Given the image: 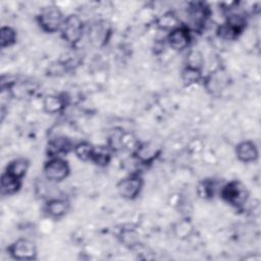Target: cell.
Instances as JSON below:
<instances>
[{
	"label": "cell",
	"mask_w": 261,
	"mask_h": 261,
	"mask_svg": "<svg viewBox=\"0 0 261 261\" xmlns=\"http://www.w3.org/2000/svg\"><path fill=\"white\" fill-rule=\"evenodd\" d=\"M166 43L173 51H184L191 46L192 31L188 25L180 24L167 33Z\"/></svg>",
	"instance_id": "52a82bcc"
},
{
	"label": "cell",
	"mask_w": 261,
	"mask_h": 261,
	"mask_svg": "<svg viewBox=\"0 0 261 261\" xmlns=\"http://www.w3.org/2000/svg\"><path fill=\"white\" fill-rule=\"evenodd\" d=\"M59 33L61 39L69 46H76L85 33V23L82 17L75 13L66 15Z\"/></svg>",
	"instance_id": "3957f363"
},
{
	"label": "cell",
	"mask_w": 261,
	"mask_h": 261,
	"mask_svg": "<svg viewBox=\"0 0 261 261\" xmlns=\"http://www.w3.org/2000/svg\"><path fill=\"white\" fill-rule=\"evenodd\" d=\"M216 35L220 39L225 40V41H233V40L238 39L241 36L236 30H233L231 27H229L225 22L219 24L216 28Z\"/></svg>",
	"instance_id": "4316f807"
},
{
	"label": "cell",
	"mask_w": 261,
	"mask_h": 261,
	"mask_svg": "<svg viewBox=\"0 0 261 261\" xmlns=\"http://www.w3.org/2000/svg\"><path fill=\"white\" fill-rule=\"evenodd\" d=\"M180 20L179 18L171 11L165 12L164 14H162L158 19H157V25L158 28L165 30V31H171L173 29H175L176 27L180 25Z\"/></svg>",
	"instance_id": "d4e9b609"
},
{
	"label": "cell",
	"mask_w": 261,
	"mask_h": 261,
	"mask_svg": "<svg viewBox=\"0 0 261 261\" xmlns=\"http://www.w3.org/2000/svg\"><path fill=\"white\" fill-rule=\"evenodd\" d=\"M69 173L70 167L62 157H49L43 166V177L52 184L63 181Z\"/></svg>",
	"instance_id": "277c9868"
},
{
	"label": "cell",
	"mask_w": 261,
	"mask_h": 261,
	"mask_svg": "<svg viewBox=\"0 0 261 261\" xmlns=\"http://www.w3.org/2000/svg\"><path fill=\"white\" fill-rule=\"evenodd\" d=\"M218 195L226 204L238 209L242 208L249 199V191L247 187L238 179H232L223 184Z\"/></svg>",
	"instance_id": "6da1fadb"
},
{
	"label": "cell",
	"mask_w": 261,
	"mask_h": 261,
	"mask_svg": "<svg viewBox=\"0 0 261 261\" xmlns=\"http://www.w3.org/2000/svg\"><path fill=\"white\" fill-rule=\"evenodd\" d=\"M187 14L190 20V24L193 25V29L197 32H200L207 22L209 16V8L205 3L193 2L190 3Z\"/></svg>",
	"instance_id": "9c48e42d"
},
{
	"label": "cell",
	"mask_w": 261,
	"mask_h": 261,
	"mask_svg": "<svg viewBox=\"0 0 261 261\" xmlns=\"http://www.w3.org/2000/svg\"><path fill=\"white\" fill-rule=\"evenodd\" d=\"M180 79L186 86L198 84L204 79L203 70L189 65H185L180 71Z\"/></svg>",
	"instance_id": "7402d4cb"
},
{
	"label": "cell",
	"mask_w": 261,
	"mask_h": 261,
	"mask_svg": "<svg viewBox=\"0 0 261 261\" xmlns=\"http://www.w3.org/2000/svg\"><path fill=\"white\" fill-rule=\"evenodd\" d=\"M118 240L128 249H135L141 245V236L139 230L130 225L123 226L119 229Z\"/></svg>",
	"instance_id": "2e32d148"
},
{
	"label": "cell",
	"mask_w": 261,
	"mask_h": 261,
	"mask_svg": "<svg viewBox=\"0 0 261 261\" xmlns=\"http://www.w3.org/2000/svg\"><path fill=\"white\" fill-rule=\"evenodd\" d=\"M22 185V179H19L5 171L1 174L0 189L2 196H12L16 194Z\"/></svg>",
	"instance_id": "e0dca14e"
},
{
	"label": "cell",
	"mask_w": 261,
	"mask_h": 261,
	"mask_svg": "<svg viewBox=\"0 0 261 261\" xmlns=\"http://www.w3.org/2000/svg\"><path fill=\"white\" fill-rule=\"evenodd\" d=\"M64 14L55 5L43 7L36 16V20L41 30L48 34H54L60 31L64 21Z\"/></svg>",
	"instance_id": "7a4b0ae2"
},
{
	"label": "cell",
	"mask_w": 261,
	"mask_h": 261,
	"mask_svg": "<svg viewBox=\"0 0 261 261\" xmlns=\"http://www.w3.org/2000/svg\"><path fill=\"white\" fill-rule=\"evenodd\" d=\"M17 41V33L10 25H3L0 29V47L2 49L13 46Z\"/></svg>",
	"instance_id": "cb8c5ba5"
},
{
	"label": "cell",
	"mask_w": 261,
	"mask_h": 261,
	"mask_svg": "<svg viewBox=\"0 0 261 261\" xmlns=\"http://www.w3.org/2000/svg\"><path fill=\"white\" fill-rule=\"evenodd\" d=\"M172 232L177 240L186 241L193 234L194 224L188 217L181 218L177 220L175 223H173Z\"/></svg>",
	"instance_id": "d6986e66"
},
{
	"label": "cell",
	"mask_w": 261,
	"mask_h": 261,
	"mask_svg": "<svg viewBox=\"0 0 261 261\" xmlns=\"http://www.w3.org/2000/svg\"><path fill=\"white\" fill-rule=\"evenodd\" d=\"M74 143L65 137V136H57L52 138L48 142L47 146V153L49 157H61L73 150Z\"/></svg>",
	"instance_id": "8fae6325"
},
{
	"label": "cell",
	"mask_w": 261,
	"mask_h": 261,
	"mask_svg": "<svg viewBox=\"0 0 261 261\" xmlns=\"http://www.w3.org/2000/svg\"><path fill=\"white\" fill-rule=\"evenodd\" d=\"M236 156L239 161L244 163H252L259 158V149L253 141L245 140L237 144L234 149Z\"/></svg>",
	"instance_id": "7c38bea8"
},
{
	"label": "cell",
	"mask_w": 261,
	"mask_h": 261,
	"mask_svg": "<svg viewBox=\"0 0 261 261\" xmlns=\"http://www.w3.org/2000/svg\"><path fill=\"white\" fill-rule=\"evenodd\" d=\"M30 167V161L24 157H18L11 160L5 167L4 171L19 178L23 179Z\"/></svg>",
	"instance_id": "ac0fdd59"
},
{
	"label": "cell",
	"mask_w": 261,
	"mask_h": 261,
	"mask_svg": "<svg viewBox=\"0 0 261 261\" xmlns=\"http://www.w3.org/2000/svg\"><path fill=\"white\" fill-rule=\"evenodd\" d=\"M67 105V99L62 95L49 94L46 95L42 102L43 111L48 114L61 113Z\"/></svg>",
	"instance_id": "5bb4252c"
},
{
	"label": "cell",
	"mask_w": 261,
	"mask_h": 261,
	"mask_svg": "<svg viewBox=\"0 0 261 261\" xmlns=\"http://www.w3.org/2000/svg\"><path fill=\"white\" fill-rule=\"evenodd\" d=\"M203 64H204V57L201 53V51L196 50V49H191L189 50L186 58V64L192 67H196L199 69H203Z\"/></svg>",
	"instance_id": "83f0119b"
},
{
	"label": "cell",
	"mask_w": 261,
	"mask_h": 261,
	"mask_svg": "<svg viewBox=\"0 0 261 261\" xmlns=\"http://www.w3.org/2000/svg\"><path fill=\"white\" fill-rule=\"evenodd\" d=\"M7 252L14 260H35L37 258V246L36 244L25 238H20L11 243L7 247Z\"/></svg>",
	"instance_id": "8992f818"
},
{
	"label": "cell",
	"mask_w": 261,
	"mask_h": 261,
	"mask_svg": "<svg viewBox=\"0 0 261 261\" xmlns=\"http://www.w3.org/2000/svg\"><path fill=\"white\" fill-rule=\"evenodd\" d=\"M222 185H218V182L212 178L204 179L198 185L197 193L198 196L202 199H211L216 194H219V190Z\"/></svg>",
	"instance_id": "44dd1931"
},
{
	"label": "cell",
	"mask_w": 261,
	"mask_h": 261,
	"mask_svg": "<svg viewBox=\"0 0 261 261\" xmlns=\"http://www.w3.org/2000/svg\"><path fill=\"white\" fill-rule=\"evenodd\" d=\"M123 129L121 128H114L107 139V146L112 152H117L123 149Z\"/></svg>",
	"instance_id": "484cf974"
},
{
	"label": "cell",
	"mask_w": 261,
	"mask_h": 261,
	"mask_svg": "<svg viewBox=\"0 0 261 261\" xmlns=\"http://www.w3.org/2000/svg\"><path fill=\"white\" fill-rule=\"evenodd\" d=\"M111 36V27L104 20L92 23L88 30L89 41L95 47H104Z\"/></svg>",
	"instance_id": "ba28073f"
},
{
	"label": "cell",
	"mask_w": 261,
	"mask_h": 261,
	"mask_svg": "<svg viewBox=\"0 0 261 261\" xmlns=\"http://www.w3.org/2000/svg\"><path fill=\"white\" fill-rule=\"evenodd\" d=\"M203 85L208 93L216 94L220 92L226 85V77L225 73L218 70H214L210 72L208 75L204 76Z\"/></svg>",
	"instance_id": "9a60e30c"
},
{
	"label": "cell",
	"mask_w": 261,
	"mask_h": 261,
	"mask_svg": "<svg viewBox=\"0 0 261 261\" xmlns=\"http://www.w3.org/2000/svg\"><path fill=\"white\" fill-rule=\"evenodd\" d=\"M161 153L160 147L153 142H141L133 151L134 157L142 164L153 163Z\"/></svg>",
	"instance_id": "30bf717a"
},
{
	"label": "cell",
	"mask_w": 261,
	"mask_h": 261,
	"mask_svg": "<svg viewBox=\"0 0 261 261\" xmlns=\"http://www.w3.org/2000/svg\"><path fill=\"white\" fill-rule=\"evenodd\" d=\"M94 147H95V145H93L92 143H90L88 141H81V142L74 144L72 152L74 153L75 157L77 159H80L81 161H85V162L90 161L91 162Z\"/></svg>",
	"instance_id": "603a6c76"
},
{
	"label": "cell",
	"mask_w": 261,
	"mask_h": 261,
	"mask_svg": "<svg viewBox=\"0 0 261 261\" xmlns=\"http://www.w3.org/2000/svg\"><path fill=\"white\" fill-rule=\"evenodd\" d=\"M112 151L107 145H99L94 147L91 162L100 167L107 166L112 158Z\"/></svg>",
	"instance_id": "ffe728a7"
},
{
	"label": "cell",
	"mask_w": 261,
	"mask_h": 261,
	"mask_svg": "<svg viewBox=\"0 0 261 261\" xmlns=\"http://www.w3.org/2000/svg\"><path fill=\"white\" fill-rule=\"evenodd\" d=\"M144 186V179L139 173H133L120 179L116 185L117 194L125 200L132 201L137 199Z\"/></svg>",
	"instance_id": "5b68a950"
},
{
	"label": "cell",
	"mask_w": 261,
	"mask_h": 261,
	"mask_svg": "<svg viewBox=\"0 0 261 261\" xmlns=\"http://www.w3.org/2000/svg\"><path fill=\"white\" fill-rule=\"evenodd\" d=\"M69 206V202L66 199L60 197H53L47 199L44 206V210L49 217L59 219L68 212Z\"/></svg>",
	"instance_id": "4fadbf2b"
}]
</instances>
